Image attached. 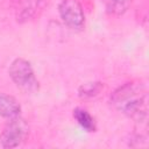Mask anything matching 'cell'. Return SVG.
Instances as JSON below:
<instances>
[{
    "label": "cell",
    "instance_id": "7",
    "mask_svg": "<svg viewBox=\"0 0 149 149\" xmlns=\"http://www.w3.org/2000/svg\"><path fill=\"white\" fill-rule=\"evenodd\" d=\"M133 0H102L106 12L113 16L123 15L130 7Z\"/></svg>",
    "mask_w": 149,
    "mask_h": 149
},
{
    "label": "cell",
    "instance_id": "2",
    "mask_svg": "<svg viewBox=\"0 0 149 149\" xmlns=\"http://www.w3.org/2000/svg\"><path fill=\"white\" fill-rule=\"evenodd\" d=\"M8 73L13 83L24 93L31 94L38 91L40 84L29 61L21 57L15 58L9 65Z\"/></svg>",
    "mask_w": 149,
    "mask_h": 149
},
{
    "label": "cell",
    "instance_id": "5",
    "mask_svg": "<svg viewBox=\"0 0 149 149\" xmlns=\"http://www.w3.org/2000/svg\"><path fill=\"white\" fill-rule=\"evenodd\" d=\"M48 0H17L16 19L19 22H27L38 16L47 7Z\"/></svg>",
    "mask_w": 149,
    "mask_h": 149
},
{
    "label": "cell",
    "instance_id": "9",
    "mask_svg": "<svg viewBox=\"0 0 149 149\" xmlns=\"http://www.w3.org/2000/svg\"><path fill=\"white\" fill-rule=\"evenodd\" d=\"M104 88V83L101 81H88L81 84L78 88V95L83 99L97 97Z\"/></svg>",
    "mask_w": 149,
    "mask_h": 149
},
{
    "label": "cell",
    "instance_id": "1",
    "mask_svg": "<svg viewBox=\"0 0 149 149\" xmlns=\"http://www.w3.org/2000/svg\"><path fill=\"white\" fill-rule=\"evenodd\" d=\"M111 105L136 122L146 123L148 115V90L140 80H130L119 86L111 95Z\"/></svg>",
    "mask_w": 149,
    "mask_h": 149
},
{
    "label": "cell",
    "instance_id": "3",
    "mask_svg": "<svg viewBox=\"0 0 149 149\" xmlns=\"http://www.w3.org/2000/svg\"><path fill=\"white\" fill-rule=\"evenodd\" d=\"M28 123L20 115L9 119L0 134V144L3 148L19 147L28 135Z\"/></svg>",
    "mask_w": 149,
    "mask_h": 149
},
{
    "label": "cell",
    "instance_id": "8",
    "mask_svg": "<svg viewBox=\"0 0 149 149\" xmlns=\"http://www.w3.org/2000/svg\"><path fill=\"white\" fill-rule=\"evenodd\" d=\"M73 118L77 120V122L83 127L86 132H94L95 130V122L92 115L84 108L77 107L73 109Z\"/></svg>",
    "mask_w": 149,
    "mask_h": 149
},
{
    "label": "cell",
    "instance_id": "6",
    "mask_svg": "<svg viewBox=\"0 0 149 149\" xmlns=\"http://www.w3.org/2000/svg\"><path fill=\"white\" fill-rule=\"evenodd\" d=\"M21 106L17 100L8 94H0V115L6 119H13L20 115Z\"/></svg>",
    "mask_w": 149,
    "mask_h": 149
},
{
    "label": "cell",
    "instance_id": "4",
    "mask_svg": "<svg viewBox=\"0 0 149 149\" xmlns=\"http://www.w3.org/2000/svg\"><path fill=\"white\" fill-rule=\"evenodd\" d=\"M58 13L63 23L72 30H80L85 24V14L79 0H62Z\"/></svg>",
    "mask_w": 149,
    "mask_h": 149
}]
</instances>
